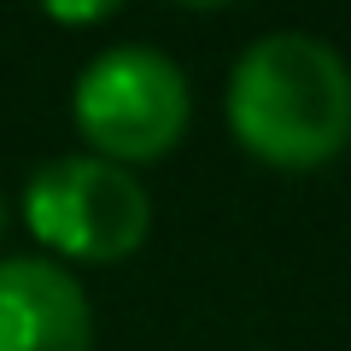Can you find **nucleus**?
<instances>
[{
    "label": "nucleus",
    "mask_w": 351,
    "mask_h": 351,
    "mask_svg": "<svg viewBox=\"0 0 351 351\" xmlns=\"http://www.w3.org/2000/svg\"><path fill=\"white\" fill-rule=\"evenodd\" d=\"M228 123L252 158L276 170L328 164L351 141L346 59L304 29H276L252 41L228 76Z\"/></svg>",
    "instance_id": "nucleus-1"
},
{
    "label": "nucleus",
    "mask_w": 351,
    "mask_h": 351,
    "mask_svg": "<svg viewBox=\"0 0 351 351\" xmlns=\"http://www.w3.org/2000/svg\"><path fill=\"white\" fill-rule=\"evenodd\" d=\"M94 311L71 269L53 258L0 263V351H88Z\"/></svg>",
    "instance_id": "nucleus-4"
},
{
    "label": "nucleus",
    "mask_w": 351,
    "mask_h": 351,
    "mask_svg": "<svg viewBox=\"0 0 351 351\" xmlns=\"http://www.w3.org/2000/svg\"><path fill=\"white\" fill-rule=\"evenodd\" d=\"M0 234H6V205H0Z\"/></svg>",
    "instance_id": "nucleus-5"
},
{
    "label": "nucleus",
    "mask_w": 351,
    "mask_h": 351,
    "mask_svg": "<svg viewBox=\"0 0 351 351\" xmlns=\"http://www.w3.org/2000/svg\"><path fill=\"white\" fill-rule=\"evenodd\" d=\"M76 129L88 135L94 158L112 164H147L182 141L188 129V76L176 71L158 47H106L76 76L71 94Z\"/></svg>",
    "instance_id": "nucleus-2"
},
{
    "label": "nucleus",
    "mask_w": 351,
    "mask_h": 351,
    "mask_svg": "<svg viewBox=\"0 0 351 351\" xmlns=\"http://www.w3.org/2000/svg\"><path fill=\"white\" fill-rule=\"evenodd\" d=\"M24 217L41 246L76 263H117L147 240V188L112 158H53L29 176Z\"/></svg>",
    "instance_id": "nucleus-3"
}]
</instances>
